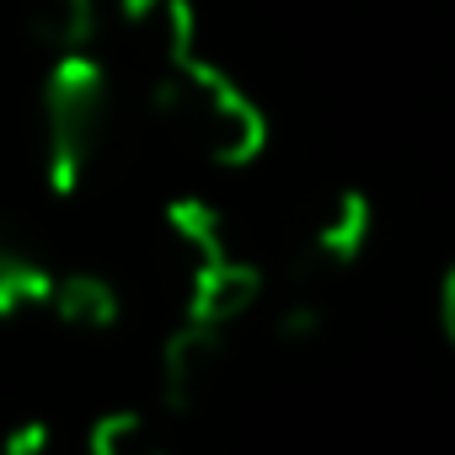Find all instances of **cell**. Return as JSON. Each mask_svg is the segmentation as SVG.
<instances>
[{
    "label": "cell",
    "instance_id": "6da1fadb",
    "mask_svg": "<svg viewBox=\"0 0 455 455\" xmlns=\"http://www.w3.org/2000/svg\"><path fill=\"white\" fill-rule=\"evenodd\" d=\"M44 129H49L54 182L81 188L86 172H97V156L113 134V81L92 54H65V60L49 65Z\"/></svg>",
    "mask_w": 455,
    "mask_h": 455
},
{
    "label": "cell",
    "instance_id": "3957f363",
    "mask_svg": "<svg viewBox=\"0 0 455 455\" xmlns=\"http://www.w3.org/2000/svg\"><path fill=\"white\" fill-rule=\"evenodd\" d=\"M92 455H172V450L140 412H108L92 428Z\"/></svg>",
    "mask_w": 455,
    "mask_h": 455
},
{
    "label": "cell",
    "instance_id": "7a4b0ae2",
    "mask_svg": "<svg viewBox=\"0 0 455 455\" xmlns=\"http://www.w3.org/2000/svg\"><path fill=\"white\" fill-rule=\"evenodd\" d=\"M28 28L54 60H65V54H86L97 33V12L92 0H28Z\"/></svg>",
    "mask_w": 455,
    "mask_h": 455
},
{
    "label": "cell",
    "instance_id": "277c9868",
    "mask_svg": "<svg viewBox=\"0 0 455 455\" xmlns=\"http://www.w3.org/2000/svg\"><path fill=\"white\" fill-rule=\"evenodd\" d=\"M439 327H444V338L455 343V268H450L444 284H439Z\"/></svg>",
    "mask_w": 455,
    "mask_h": 455
}]
</instances>
